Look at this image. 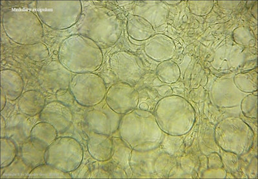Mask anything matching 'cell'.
<instances>
[{"instance_id":"obj_10","label":"cell","mask_w":258,"mask_h":179,"mask_svg":"<svg viewBox=\"0 0 258 179\" xmlns=\"http://www.w3.org/2000/svg\"><path fill=\"white\" fill-rule=\"evenodd\" d=\"M69 89L78 104L85 107L100 104L105 99L107 91L104 80L93 73L73 76Z\"/></svg>"},{"instance_id":"obj_33","label":"cell","mask_w":258,"mask_h":179,"mask_svg":"<svg viewBox=\"0 0 258 179\" xmlns=\"http://www.w3.org/2000/svg\"><path fill=\"white\" fill-rule=\"evenodd\" d=\"M239 106L244 116L249 118L257 119V96L256 93L246 95L241 101Z\"/></svg>"},{"instance_id":"obj_36","label":"cell","mask_w":258,"mask_h":179,"mask_svg":"<svg viewBox=\"0 0 258 179\" xmlns=\"http://www.w3.org/2000/svg\"><path fill=\"white\" fill-rule=\"evenodd\" d=\"M208 169H218L224 167L222 158L218 153H213L208 156Z\"/></svg>"},{"instance_id":"obj_18","label":"cell","mask_w":258,"mask_h":179,"mask_svg":"<svg viewBox=\"0 0 258 179\" xmlns=\"http://www.w3.org/2000/svg\"><path fill=\"white\" fill-rule=\"evenodd\" d=\"M144 50L150 58L161 63L173 58L176 45L169 36L163 34H155L147 40Z\"/></svg>"},{"instance_id":"obj_16","label":"cell","mask_w":258,"mask_h":179,"mask_svg":"<svg viewBox=\"0 0 258 179\" xmlns=\"http://www.w3.org/2000/svg\"><path fill=\"white\" fill-rule=\"evenodd\" d=\"M41 121L47 122L54 126L59 135L73 134V115L71 110L58 101H52L45 105L40 114Z\"/></svg>"},{"instance_id":"obj_28","label":"cell","mask_w":258,"mask_h":179,"mask_svg":"<svg viewBox=\"0 0 258 179\" xmlns=\"http://www.w3.org/2000/svg\"><path fill=\"white\" fill-rule=\"evenodd\" d=\"M33 169L24 161L21 156L17 155L11 164L1 168V178H29L30 173Z\"/></svg>"},{"instance_id":"obj_13","label":"cell","mask_w":258,"mask_h":179,"mask_svg":"<svg viewBox=\"0 0 258 179\" xmlns=\"http://www.w3.org/2000/svg\"><path fill=\"white\" fill-rule=\"evenodd\" d=\"M110 64L118 82L133 86L137 84L145 74L138 57L127 52L121 51L113 54L110 56Z\"/></svg>"},{"instance_id":"obj_39","label":"cell","mask_w":258,"mask_h":179,"mask_svg":"<svg viewBox=\"0 0 258 179\" xmlns=\"http://www.w3.org/2000/svg\"><path fill=\"white\" fill-rule=\"evenodd\" d=\"M7 122L3 116H1V138L6 137Z\"/></svg>"},{"instance_id":"obj_15","label":"cell","mask_w":258,"mask_h":179,"mask_svg":"<svg viewBox=\"0 0 258 179\" xmlns=\"http://www.w3.org/2000/svg\"><path fill=\"white\" fill-rule=\"evenodd\" d=\"M122 116L112 111L105 102L102 105H95L87 111L85 121L90 130L110 136L118 130Z\"/></svg>"},{"instance_id":"obj_27","label":"cell","mask_w":258,"mask_h":179,"mask_svg":"<svg viewBox=\"0 0 258 179\" xmlns=\"http://www.w3.org/2000/svg\"><path fill=\"white\" fill-rule=\"evenodd\" d=\"M156 75L163 83H176L181 76V70L178 65L172 59L161 62L156 68Z\"/></svg>"},{"instance_id":"obj_12","label":"cell","mask_w":258,"mask_h":179,"mask_svg":"<svg viewBox=\"0 0 258 179\" xmlns=\"http://www.w3.org/2000/svg\"><path fill=\"white\" fill-rule=\"evenodd\" d=\"M138 91L131 85L117 82L107 91L105 102L116 113L124 115L137 109L139 103Z\"/></svg>"},{"instance_id":"obj_6","label":"cell","mask_w":258,"mask_h":179,"mask_svg":"<svg viewBox=\"0 0 258 179\" xmlns=\"http://www.w3.org/2000/svg\"><path fill=\"white\" fill-rule=\"evenodd\" d=\"M2 25L8 37L18 44H34L43 37L41 21L31 11H6L2 16Z\"/></svg>"},{"instance_id":"obj_42","label":"cell","mask_w":258,"mask_h":179,"mask_svg":"<svg viewBox=\"0 0 258 179\" xmlns=\"http://www.w3.org/2000/svg\"><path fill=\"white\" fill-rule=\"evenodd\" d=\"M165 3L167 5H170V6H174L180 3L181 1H164Z\"/></svg>"},{"instance_id":"obj_34","label":"cell","mask_w":258,"mask_h":179,"mask_svg":"<svg viewBox=\"0 0 258 179\" xmlns=\"http://www.w3.org/2000/svg\"><path fill=\"white\" fill-rule=\"evenodd\" d=\"M25 53L32 61L42 62L49 56V51L44 43L38 42L34 44L25 45Z\"/></svg>"},{"instance_id":"obj_41","label":"cell","mask_w":258,"mask_h":179,"mask_svg":"<svg viewBox=\"0 0 258 179\" xmlns=\"http://www.w3.org/2000/svg\"><path fill=\"white\" fill-rule=\"evenodd\" d=\"M134 3H135V2L134 1H127V2H124V1H119V2H117V4H118L119 6H121V7H124L125 6H126V5H131V4H133Z\"/></svg>"},{"instance_id":"obj_21","label":"cell","mask_w":258,"mask_h":179,"mask_svg":"<svg viewBox=\"0 0 258 179\" xmlns=\"http://www.w3.org/2000/svg\"><path fill=\"white\" fill-rule=\"evenodd\" d=\"M57 137L56 128L47 122L41 121L33 126L29 139L37 149L46 151Z\"/></svg>"},{"instance_id":"obj_5","label":"cell","mask_w":258,"mask_h":179,"mask_svg":"<svg viewBox=\"0 0 258 179\" xmlns=\"http://www.w3.org/2000/svg\"><path fill=\"white\" fill-rule=\"evenodd\" d=\"M214 135L216 144L222 150L239 157L249 153L254 146V131L239 117L223 119L216 125Z\"/></svg>"},{"instance_id":"obj_17","label":"cell","mask_w":258,"mask_h":179,"mask_svg":"<svg viewBox=\"0 0 258 179\" xmlns=\"http://www.w3.org/2000/svg\"><path fill=\"white\" fill-rule=\"evenodd\" d=\"M135 4L131 14L144 18L156 32L163 31L167 28L169 8L164 1L135 2Z\"/></svg>"},{"instance_id":"obj_37","label":"cell","mask_w":258,"mask_h":179,"mask_svg":"<svg viewBox=\"0 0 258 179\" xmlns=\"http://www.w3.org/2000/svg\"><path fill=\"white\" fill-rule=\"evenodd\" d=\"M226 176H227V171L224 167L218 169H207L202 175V177L204 178H225Z\"/></svg>"},{"instance_id":"obj_26","label":"cell","mask_w":258,"mask_h":179,"mask_svg":"<svg viewBox=\"0 0 258 179\" xmlns=\"http://www.w3.org/2000/svg\"><path fill=\"white\" fill-rule=\"evenodd\" d=\"M20 156L24 161L33 168L46 163V151L37 149L29 139L22 144L20 148Z\"/></svg>"},{"instance_id":"obj_9","label":"cell","mask_w":258,"mask_h":179,"mask_svg":"<svg viewBox=\"0 0 258 179\" xmlns=\"http://www.w3.org/2000/svg\"><path fill=\"white\" fill-rule=\"evenodd\" d=\"M84 158V150L77 139L69 136L57 138L45 151V160L48 164L60 170L71 173L80 166Z\"/></svg>"},{"instance_id":"obj_25","label":"cell","mask_w":258,"mask_h":179,"mask_svg":"<svg viewBox=\"0 0 258 179\" xmlns=\"http://www.w3.org/2000/svg\"><path fill=\"white\" fill-rule=\"evenodd\" d=\"M111 160L123 168L128 177L132 178L133 171L130 166V158L133 149L120 137H112Z\"/></svg>"},{"instance_id":"obj_11","label":"cell","mask_w":258,"mask_h":179,"mask_svg":"<svg viewBox=\"0 0 258 179\" xmlns=\"http://www.w3.org/2000/svg\"><path fill=\"white\" fill-rule=\"evenodd\" d=\"M73 78V73L62 65L60 62L52 61L41 68L38 74V82L43 90L55 94L68 90Z\"/></svg>"},{"instance_id":"obj_2","label":"cell","mask_w":258,"mask_h":179,"mask_svg":"<svg viewBox=\"0 0 258 179\" xmlns=\"http://www.w3.org/2000/svg\"><path fill=\"white\" fill-rule=\"evenodd\" d=\"M77 29L80 34L93 40L101 49L116 44L122 32L120 20L107 8L89 6L82 8Z\"/></svg>"},{"instance_id":"obj_14","label":"cell","mask_w":258,"mask_h":179,"mask_svg":"<svg viewBox=\"0 0 258 179\" xmlns=\"http://www.w3.org/2000/svg\"><path fill=\"white\" fill-rule=\"evenodd\" d=\"M234 75H227L219 78L210 91L211 102L219 108H233L240 105L241 101L248 94L242 93L235 86Z\"/></svg>"},{"instance_id":"obj_32","label":"cell","mask_w":258,"mask_h":179,"mask_svg":"<svg viewBox=\"0 0 258 179\" xmlns=\"http://www.w3.org/2000/svg\"><path fill=\"white\" fill-rule=\"evenodd\" d=\"M232 38L236 44L244 47H252L255 44L254 33L248 27H239L234 29L232 33Z\"/></svg>"},{"instance_id":"obj_7","label":"cell","mask_w":258,"mask_h":179,"mask_svg":"<svg viewBox=\"0 0 258 179\" xmlns=\"http://www.w3.org/2000/svg\"><path fill=\"white\" fill-rule=\"evenodd\" d=\"M174 159L161 147L146 151L133 150L131 153L130 166L132 177H169L174 167Z\"/></svg>"},{"instance_id":"obj_29","label":"cell","mask_w":258,"mask_h":179,"mask_svg":"<svg viewBox=\"0 0 258 179\" xmlns=\"http://www.w3.org/2000/svg\"><path fill=\"white\" fill-rule=\"evenodd\" d=\"M233 82L235 86L242 93L250 94L257 90V70H250L234 75Z\"/></svg>"},{"instance_id":"obj_38","label":"cell","mask_w":258,"mask_h":179,"mask_svg":"<svg viewBox=\"0 0 258 179\" xmlns=\"http://www.w3.org/2000/svg\"><path fill=\"white\" fill-rule=\"evenodd\" d=\"M240 3V1H218V6L221 8L227 9V10L236 9Z\"/></svg>"},{"instance_id":"obj_3","label":"cell","mask_w":258,"mask_h":179,"mask_svg":"<svg viewBox=\"0 0 258 179\" xmlns=\"http://www.w3.org/2000/svg\"><path fill=\"white\" fill-rule=\"evenodd\" d=\"M58 61L73 73H93L102 65V50L93 40L81 34H74L62 42Z\"/></svg>"},{"instance_id":"obj_35","label":"cell","mask_w":258,"mask_h":179,"mask_svg":"<svg viewBox=\"0 0 258 179\" xmlns=\"http://www.w3.org/2000/svg\"><path fill=\"white\" fill-rule=\"evenodd\" d=\"M214 1H188L187 7L190 13L198 17L209 15L214 8Z\"/></svg>"},{"instance_id":"obj_31","label":"cell","mask_w":258,"mask_h":179,"mask_svg":"<svg viewBox=\"0 0 258 179\" xmlns=\"http://www.w3.org/2000/svg\"><path fill=\"white\" fill-rule=\"evenodd\" d=\"M18 155V147L12 140L1 138V168L8 166Z\"/></svg>"},{"instance_id":"obj_40","label":"cell","mask_w":258,"mask_h":179,"mask_svg":"<svg viewBox=\"0 0 258 179\" xmlns=\"http://www.w3.org/2000/svg\"><path fill=\"white\" fill-rule=\"evenodd\" d=\"M7 100H8V98H7L6 93H5L3 89L1 88V110L3 111L4 107H6Z\"/></svg>"},{"instance_id":"obj_20","label":"cell","mask_w":258,"mask_h":179,"mask_svg":"<svg viewBox=\"0 0 258 179\" xmlns=\"http://www.w3.org/2000/svg\"><path fill=\"white\" fill-rule=\"evenodd\" d=\"M112 138L90 130L87 149L91 157L98 162L107 161L111 159Z\"/></svg>"},{"instance_id":"obj_24","label":"cell","mask_w":258,"mask_h":179,"mask_svg":"<svg viewBox=\"0 0 258 179\" xmlns=\"http://www.w3.org/2000/svg\"><path fill=\"white\" fill-rule=\"evenodd\" d=\"M126 29L129 36L137 41L149 40L156 33L151 24L144 18L131 13L127 17Z\"/></svg>"},{"instance_id":"obj_23","label":"cell","mask_w":258,"mask_h":179,"mask_svg":"<svg viewBox=\"0 0 258 179\" xmlns=\"http://www.w3.org/2000/svg\"><path fill=\"white\" fill-rule=\"evenodd\" d=\"M1 88L6 93L8 100H17L22 95L24 89V80L15 71L2 70Z\"/></svg>"},{"instance_id":"obj_30","label":"cell","mask_w":258,"mask_h":179,"mask_svg":"<svg viewBox=\"0 0 258 179\" xmlns=\"http://www.w3.org/2000/svg\"><path fill=\"white\" fill-rule=\"evenodd\" d=\"M71 178L72 176L69 174L56 168L51 165L45 164L35 167L32 169L29 176V178Z\"/></svg>"},{"instance_id":"obj_1","label":"cell","mask_w":258,"mask_h":179,"mask_svg":"<svg viewBox=\"0 0 258 179\" xmlns=\"http://www.w3.org/2000/svg\"><path fill=\"white\" fill-rule=\"evenodd\" d=\"M118 131L119 137L138 151L157 148L165 139L166 134L159 127L154 114L141 109L122 116Z\"/></svg>"},{"instance_id":"obj_8","label":"cell","mask_w":258,"mask_h":179,"mask_svg":"<svg viewBox=\"0 0 258 179\" xmlns=\"http://www.w3.org/2000/svg\"><path fill=\"white\" fill-rule=\"evenodd\" d=\"M36 9L43 24L53 29L64 30L79 21L82 4L81 1H38Z\"/></svg>"},{"instance_id":"obj_22","label":"cell","mask_w":258,"mask_h":179,"mask_svg":"<svg viewBox=\"0 0 258 179\" xmlns=\"http://www.w3.org/2000/svg\"><path fill=\"white\" fill-rule=\"evenodd\" d=\"M45 106V98L40 91L25 92L19 98L18 108L21 113L30 117L40 114Z\"/></svg>"},{"instance_id":"obj_4","label":"cell","mask_w":258,"mask_h":179,"mask_svg":"<svg viewBox=\"0 0 258 179\" xmlns=\"http://www.w3.org/2000/svg\"><path fill=\"white\" fill-rule=\"evenodd\" d=\"M154 114L161 130L172 137L188 134L196 121L192 105L185 98L177 95L165 96L159 101Z\"/></svg>"},{"instance_id":"obj_19","label":"cell","mask_w":258,"mask_h":179,"mask_svg":"<svg viewBox=\"0 0 258 179\" xmlns=\"http://www.w3.org/2000/svg\"><path fill=\"white\" fill-rule=\"evenodd\" d=\"M29 117L22 113L15 114L7 121L6 137L15 142L18 148L31 137L34 126Z\"/></svg>"},{"instance_id":"obj_43","label":"cell","mask_w":258,"mask_h":179,"mask_svg":"<svg viewBox=\"0 0 258 179\" xmlns=\"http://www.w3.org/2000/svg\"><path fill=\"white\" fill-rule=\"evenodd\" d=\"M255 6L253 8L254 11H252V15L254 16L255 19H257V2H255Z\"/></svg>"}]
</instances>
